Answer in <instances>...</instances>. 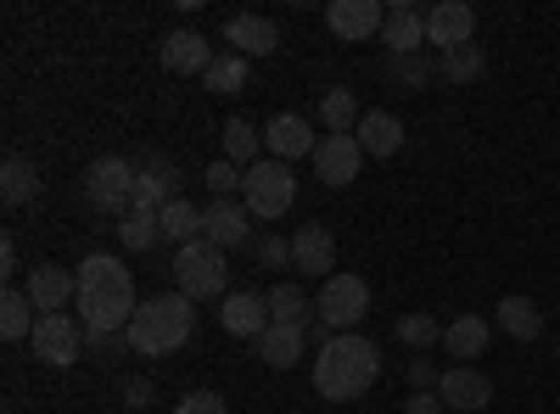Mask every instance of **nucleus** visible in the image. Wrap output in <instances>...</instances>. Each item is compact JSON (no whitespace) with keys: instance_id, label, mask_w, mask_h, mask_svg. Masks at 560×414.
Wrapping results in <instances>:
<instances>
[{"instance_id":"obj_44","label":"nucleus","mask_w":560,"mask_h":414,"mask_svg":"<svg viewBox=\"0 0 560 414\" xmlns=\"http://www.w3.org/2000/svg\"><path fill=\"white\" fill-rule=\"evenodd\" d=\"M555 358H560V342H555Z\"/></svg>"},{"instance_id":"obj_25","label":"nucleus","mask_w":560,"mask_h":414,"mask_svg":"<svg viewBox=\"0 0 560 414\" xmlns=\"http://www.w3.org/2000/svg\"><path fill=\"white\" fill-rule=\"evenodd\" d=\"M359 146H364V157H393L404 146V123L393 113H364L359 118Z\"/></svg>"},{"instance_id":"obj_24","label":"nucleus","mask_w":560,"mask_h":414,"mask_svg":"<svg viewBox=\"0 0 560 414\" xmlns=\"http://www.w3.org/2000/svg\"><path fill=\"white\" fill-rule=\"evenodd\" d=\"M264 303H269V319H275V326H298V331H308L314 319H319V314H314V303L303 297V286H298V281H280V286H269V297H264Z\"/></svg>"},{"instance_id":"obj_16","label":"nucleus","mask_w":560,"mask_h":414,"mask_svg":"<svg viewBox=\"0 0 560 414\" xmlns=\"http://www.w3.org/2000/svg\"><path fill=\"white\" fill-rule=\"evenodd\" d=\"M382 45H387V57L427 51V12H420V7H393L387 23H382Z\"/></svg>"},{"instance_id":"obj_27","label":"nucleus","mask_w":560,"mask_h":414,"mask_svg":"<svg viewBox=\"0 0 560 414\" xmlns=\"http://www.w3.org/2000/svg\"><path fill=\"white\" fill-rule=\"evenodd\" d=\"M493 314H499V331L516 336V342H533V336L544 331V308H538L533 297H504Z\"/></svg>"},{"instance_id":"obj_17","label":"nucleus","mask_w":560,"mask_h":414,"mask_svg":"<svg viewBox=\"0 0 560 414\" xmlns=\"http://www.w3.org/2000/svg\"><path fill=\"white\" fill-rule=\"evenodd\" d=\"M73 292H79V274L62 269V263H39V269L28 274V297H34L39 314H62Z\"/></svg>"},{"instance_id":"obj_36","label":"nucleus","mask_w":560,"mask_h":414,"mask_svg":"<svg viewBox=\"0 0 560 414\" xmlns=\"http://www.w3.org/2000/svg\"><path fill=\"white\" fill-rule=\"evenodd\" d=\"M387 73L404 84V90H420V84H432V62H427V51H415V57H387Z\"/></svg>"},{"instance_id":"obj_34","label":"nucleus","mask_w":560,"mask_h":414,"mask_svg":"<svg viewBox=\"0 0 560 414\" xmlns=\"http://www.w3.org/2000/svg\"><path fill=\"white\" fill-rule=\"evenodd\" d=\"M219 141H224V157H230V163H247V168H253V163H258V146H264V134H258L247 118H230V123L219 129Z\"/></svg>"},{"instance_id":"obj_32","label":"nucleus","mask_w":560,"mask_h":414,"mask_svg":"<svg viewBox=\"0 0 560 414\" xmlns=\"http://www.w3.org/2000/svg\"><path fill=\"white\" fill-rule=\"evenodd\" d=\"M202 84L213 90V96H236V90H247V57H236V51H219V57L208 62Z\"/></svg>"},{"instance_id":"obj_28","label":"nucleus","mask_w":560,"mask_h":414,"mask_svg":"<svg viewBox=\"0 0 560 414\" xmlns=\"http://www.w3.org/2000/svg\"><path fill=\"white\" fill-rule=\"evenodd\" d=\"M34 319H39L34 297H28V292H18V286H7V297H0V336H7V342L34 336Z\"/></svg>"},{"instance_id":"obj_9","label":"nucleus","mask_w":560,"mask_h":414,"mask_svg":"<svg viewBox=\"0 0 560 414\" xmlns=\"http://www.w3.org/2000/svg\"><path fill=\"white\" fill-rule=\"evenodd\" d=\"M359 163H364L359 134H325V141L314 146V174L325 179V186H337V191L359 179Z\"/></svg>"},{"instance_id":"obj_12","label":"nucleus","mask_w":560,"mask_h":414,"mask_svg":"<svg viewBox=\"0 0 560 414\" xmlns=\"http://www.w3.org/2000/svg\"><path fill=\"white\" fill-rule=\"evenodd\" d=\"M314 129H308V118L303 113H275L269 118V129H264V152L269 157H280V163H292V157H314Z\"/></svg>"},{"instance_id":"obj_43","label":"nucleus","mask_w":560,"mask_h":414,"mask_svg":"<svg viewBox=\"0 0 560 414\" xmlns=\"http://www.w3.org/2000/svg\"><path fill=\"white\" fill-rule=\"evenodd\" d=\"M0 274H18V241L0 236Z\"/></svg>"},{"instance_id":"obj_5","label":"nucleus","mask_w":560,"mask_h":414,"mask_svg":"<svg viewBox=\"0 0 560 414\" xmlns=\"http://www.w3.org/2000/svg\"><path fill=\"white\" fill-rule=\"evenodd\" d=\"M174 281H179V292L191 297V303H202V297H230V292H224V286H230V263H224V252L202 236V241H191V247H179Z\"/></svg>"},{"instance_id":"obj_11","label":"nucleus","mask_w":560,"mask_h":414,"mask_svg":"<svg viewBox=\"0 0 560 414\" xmlns=\"http://www.w3.org/2000/svg\"><path fill=\"white\" fill-rule=\"evenodd\" d=\"M471 34H477V12L465 0H438L427 12V45H438V51H459V45H471Z\"/></svg>"},{"instance_id":"obj_13","label":"nucleus","mask_w":560,"mask_h":414,"mask_svg":"<svg viewBox=\"0 0 560 414\" xmlns=\"http://www.w3.org/2000/svg\"><path fill=\"white\" fill-rule=\"evenodd\" d=\"M438 398H443L448 409L477 414V409L493 403V381L477 370V364H454V370H443V381H438Z\"/></svg>"},{"instance_id":"obj_6","label":"nucleus","mask_w":560,"mask_h":414,"mask_svg":"<svg viewBox=\"0 0 560 414\" xmlns=\"http://www.w3.org/2000/svg\"><path fill=\"white\" fill-rule=\"evenodd\" d=\"M314 314H319L325 331L348 336L359 319L370 314V286L359 281V274H331V281L319 286V297H314Z\"/></svg>"},{"instance_id":"obj_14","label":"nucleus","mask_w":560,"mask_h":414,"mask_svg":"<svg viewBox=\"0 0 560 414\" xmlns=\"http://www.w3.org/2000/svg\"><path fill=\"white\" fill-rule=\"evenodd\" d=\"M224 45H236V57H275L280 51V28L258 12H236L224 23Z\"/></svg>"},{"instance_id":"obj_41","label":"nucleus","mask_w":560,"mask_h":414,"mask_svg":"<svg viewBox=\"0 0 560 414\" xmlns=\"http://www.w3.org/2000/svg\"><path fill=\"white\" fill-rule=\"evenodd\" d=\"M124 403L147 409V403H152V381H147V376H124Z\"/></svg>"},{"instance_id":"obj_3","label":"nucleus","mask_w":560,"mask_h":414,"mask_svg":"<svg viewBox=\"0 0 560 414\" xmlns=\"http://www.w3.org/2000/svg\"><path fill=\"white\" fill-rule=\"evenodd\" d=\"M191 331H197V303L185 297V292H163V297H147L140 303V314L129 319V347L135 353H147V358H163V353H174V347H185L191 342Z\"/></svg>"},{"instance_id":"obj_8","label":"nucleus","mask_w":560,"mask_h":414,"mask_svg":"<svg viewBox=\"0 0 560 414\" xmlns=\"http://www.w3.org/2000/svg\"><path fill=\"white\" fill-rule=\"evenodd\" d=\"M84 347V326L73 314H39L34 319V353L51 364V370H68Z\"/></svg>"},{"instance_id":"obj_20","label":"nucleus","mask_w":560,"mask_h":414,"mask_svg":"<svg viewBox=\"0 0 560 414\" xmlns=\"http://www.w3.org/2000/svg\"><path fill=\"white\" fill-rule=\"evenodd\" d=\"M219 326H224L230 336H264V331H269V303H264L258 292H230V297L219 303Z\"/></svg>"},{"instance_id":"obj_37","label":"nucleus","mask_w":560,"mask_h":414,"mask_svg":"<svg viewBox=\"0 0 560 414\" xmlns=\"http://www.w3.org/2000/svg\"><path fill=\"white\" fill-rule=\"evenodd\" d=\"M242 179H247V168H236L230 157L208 163V191H213V202H230V191H242Z\"/></svg>"},{"instance_id":"obj_42","label":"nucleus","mask_w":560,"mask_h":414,"mask_svg":"<svg viewBox=\"0 0 560 414\" xmlns=\"http://www.w3.org/2000/svg\"><path fill=\"white\" fill-rule=\"evenodd\" d=\"M448 403H438V392H415L409 403H404V414H443Z\"/></svg>"},{"instance_id":"obj_31","label":"nucleus","mask_w":560,"mask_h":414,"mask_svg":"<svg viewBox=\"0 0 560 414\" xmlns=\"http://www.w3.org/2000/svg\"><path fill=\"white\" fill-rule=\"evenodd\" d=\"M158 218H163V236H168V241L191 247V241H202V218H208V213H202V208H191V202L179 197V202H168Z\"/></svg>"},{"instance_id":"obj_21","label":"nucleus","mask_w":560,"mask_h":414,"mask_svg":"<svg viewBox=\"0 0 560 414\" xmlns=\"http://www.w3.org/2000/svg\"><path fill=\"white\" fill-rule=\"evenodd\" d=\"M174 186H179L174 163H147V168H135V208L163 213L168 202H179V197H174Z\"/></svg>"},{"instance_id":"obj_19","label":"nucleus","mask_w":560,"mask_h":414,"mask_svg":"<svg viewBox=\"0 0 560 414\" xmlns=\"http://www.w3.org/2000/svg\"><path fill=\"white\" fill-rule=\"evenodd\" d=\"M253 213H247V202H213L208 208V218H202V236L219 247V252H230V247H247V236H253V224H247Z\"/></svg>"},{"instance_id":"obj_7","label":"nucleus","mask_w":560,"mask_h":414,"mask_svg":"<svg viewBox=\"0 0 560 414\" xmlns=\"http://www.w3.org/2000/svg\"><path fill=\"white\" fill-rule=\"evenodd\" d=\"M84 202L96 208V213L124 218L135 208V168L124 157H96V163L84 168Z\"/></svg>"},{"instance_id":"obj_29","label":"nucleus","mask_w":560,"mask_h":414,"mask_svg":"<svg viewBox=\"0 0 560 414\" xmlns=\"http://www.w3.org/2000/svg\"><path fill=\"white\" fill-rule=\"evenodd\" d=\"M118 241H124L129 252H152V247L163 241V218L147 213V208H129V213L118 218Z\"/></svg>"},{"instance_id":"obj_40","label":"nucleus","mask_w":560,"mask_h":414,"mask_svg":"<svg viewBox=\"0 0 560 414\" xmlns=\"http://www.w3.org/2000/svg\"><path fill=\"white\" fill-rule=\"evenodd\" d=\"M409 381H415V392H432V381H443V376L432 358H409Z\"/></svg>"},{"instance_id":"obj_15","label":"nucleus","mask_w":560,"mask_h":414,"mask_svg":"<svg viewBox=\"0 0 560 414\" xmlns=\"http://www.w3.org/2000/svg\"><path fill=\"white\" fill-rule=\"evenodd\" d=\"M325 23H331L337 39H370V34H382L387 12L376 7V0H331V7H325Z\"/></svg>"},{"instance_id":"obj_1","label":"nucleus","mask_w":560,"mask_h":414,"mask_svg":"<svg viewBox=\"0 0 560 414\" xmlns=\"http://www.w3.org/2000/svg\"><path fill=\"white\" fill-rule=\"evenodd\" d=\"M140 314L135 281L113 252H90L79 263V326L84 336H124L129 319Z\"/></svg>"},{"instance_id":"obj_33","label":"nucleus","mask_w":560,"mask_h":414,"mask_svg":"<svg viewBox=\"0 0 560 414\" xmlns=\"http://www.w3.org/2000/svg\"><path fill=\"white\" fill-rule=\"evenodd\" d=\"M438 73H443L448 84H471V79L488 73V51H482V45H459V51H443V57H438Z\"/></svg>"},{"instance_id":"obj_4","label":"nucleus","mask_w":560,"mask_h":414,"mask_svg":"<svg viewBox=\"0 0 560 414\" xmlns=\"http://www.w3.org/2000/svg\"><path fill=\"white\" fill-rule=\"evenodd\" d=\"M292 197H298V179L280 157H258L242 179V202L253 218H287L292 213Z\"/></svg>"},{"instance_id":"obj_18","label":"nucleus","mask_w":560,"mask_h":414,"mask_svg":"<svg viewBox=\"0 0 560 414\" xmlns=\"http://www.w3.org/2000/svg\"><path fill=\"white\" fill-rule=\"evenodd\" d=\"M163 68L168 73H208V62H213V45H208V34H197V28H174L168 39H163Z\"/></svg>"},{"instance_id":"obj_35","label":"nucleus","mask_w":560,"mask_h":414,"mask_svg":"<svg viewBox=\"0 0 560 414\" xmlns=\"http://www.w3.org/2000/svg\"><path fill=\"white\" fill-rule=\"evenodd\" d=\"M443 331H448V326H438V314H404V319H398V342H404V347H415V353L438 347V342H443Z\"/></svg>"},{"instance_id":"obj_22","label":"nucleus","mask_w":560,"mask_h":414,"mask_svg":"<svg viewBox=\"0 0 560 414\" xmlns=\"http://www.w3.org/2000/svg\"><path fill=\"white\" fill-rule=\"evenodd\" d=\"M488 336H493V326H488L482 314H459L454 326L443 331V347H448V358L471 364V358H482V353H488Z\"/></svg>"},{"instance_id":"obj_10","label":"nucleus","mask_w":560,"mask_h":414,"mask_svg":"<svg viewBox=\"0 0 560 414\" xmlns=\"http://www.w3.org/2000/svg\"><path fill=\"white\" fill-rule=\"evenodd\" d=\"M292 263L303 269V281H331L337 274V236L325 224H303L292 236Z\"/></svg>"},{"instance_id":"obj_2","label":"nucleus","mask_w":560,"mask_h":414,"mask_svg":"<svg viewBox=\"0 0 560 414\" xmlns=\"http://www.w3.org/2000/svg\"><path fill=\"white\" fill-rule=\"evenodd\" d=\"M376 376H382V347L370 342V336H359V331L331 336V342L319 347V358H314V392L325 403L364 398L370 387H376Z\"/></svg>"},{"instance_id":"obj_26","label":"nucleus","mask_w":560,"mask_h":414,"mask_svg":"<svg viewBox=\"0 0 560 414\" xmlns=\"http://www.w3.org/2000/svg\"><path fill=\"white\" fill-rule=\"evenodd\" d=\"M39 197V168L28 157H7L0 163V202L7 208H28Z\"/></svg>"},{"instance_id":"obj_39","label":"nucleus","mask_w":560,"mask_h":414,"mask_svg":"<svg viewBox=\"0 0 560 414\" xmlns=\"http://www.w3.org/2000/svg\"><path fill=\"white\" fill-rule=\"evenodd\" d=\"M174 414H230L224 409V398L219 392H191V398H179V409Z\"/></svg>"},{"instance_id":"obj_30","label":"nucleus","mask_w":560,"mask_h":414,"mask_svg":"<svg viewBox=\"0 0 560 414\" xmlns=\"http://www.w3.org/2000/svg\"><path fill=\"white\" fill-rule=\"evenodd\" d=\"M359 102H353V90H325L319 96V123L331 129V134H359Z\"/></svg>"},{"instance_id":"obj_23","label":"nucleus","mask_w":560,"mask_h":414,"mask_svg":"<svg viewBox=\"0 0 560 414\" xmlns=\"http://www.w3.org/2000/svg\"><path fill=\"white\" fill-rule=\"evenodd\" d=\"M303 342H308V331L275 326V319H269V331L258 336V358L269 364V370H292V364H303Z\"/></svg>"},{"instance_id":"obj_38","label":"nucleus","mask_w":560,"mask_h":414,"mask_svg":"<svg viewBox=\"0 0 560 414\" xmlns=\"http://www.w3.org/2000/svg\"><path fill=\"white\" fill-rule=\"evenodd\" d=\"M253 252H258L264 269H287V263H292V241H287V236H258Z\"/></svg>"}]
</instances>
